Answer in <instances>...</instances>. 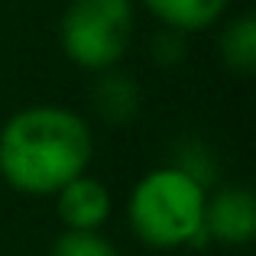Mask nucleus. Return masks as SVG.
Listing matches in <instances>:
<instances>
[{
  "label": "nucleus",
  "instance_id": "3",
  "mask_svg": "<svg viewBox=\"0 0 256 256\" xmlns=\"http://www.w3.org/2000/svg\"><path fill=\"white\" fill-rule=\"evenodd\" d=\"M136 30V0H68L58 20V46L82 72H107L126 58Z\"/></svg>",
  "mask_w": 256,
  "mask_h": 256
},
{
  "label": "nucleus",
  "instance_id": "11",
  "mask_svg": "<svg viewBox=\"0 0 256 256\" xmlns=\"http://www.w3.org/2000/svg\"><path fill=\"white\" fill-rule=\"evenodd\" d=\"M150 56L156 58L162 68H172L185 58V36L182 32H172V30H162L156 36V42L150 46Z\"/></svg>",
  "mask_w": 256,
  "mask_h": 256
},
{
  "label": "nucleus",
  "instance_id": "9",
  "mask_svg": "<svg viewBox=\"0 0 256 256\" xmlns=\"http://www.w3.org/2000/svg\"><path fill=\"white\" fill-rule=\"evenodd\" d=\"M49 256H120V250L100 230H62L52 240Z\"/></svg>",
  "mask_w": 256,
  "mask_h": 256
},
{
  "label": "nucleus",
  "instance_id": "1",
  "mask_svg": "<svg viewBox=\"0 0 256 256\" xmlns=\"http://www.w3.org/2000/svg\"><path fill=\"white\" fill-rule=\"evenodd\" d=\"M94 130L62 104H30L0 126V178L26 198H49L65 182L88 172Z\"/></svg>",
  "mask_w": 256,
  "mask_h": 256
},
{
  "label": "nucleus",
  "instance_id": "5",
  "mask_svg": "<svg viewBox=\"0 0 256 256\" xmlns=\"http://www.w3.org/2000/svg\"><path fill=\"white\" fill-rule=\"evenodd\" d=\"M56 214L65 230H100L114 214V194L94 175H75L56 194Z\"/></svg>",
  "mask_w": 256,
  "mask_h": 256
},
{
  "label": "nucleus",
  "instance_id": "2",
  "mask_svg": "<svg viewBox=\"0 0 256 256\" xmlns=\"http://www.w3.org/2000/svg\"><path fill=\"white\" fill-rule=\"evenodd\" d=\"M208 188L178 166H156L136 178L126 201V224L150 250L201 246L204 237Z\"/></svg>",
  "mask_w": 256,
  "mask_h": 256
},
{
  "label": "nucleus",
  "instance_id": "8",
  "mask_svg": "<svg viewBox=\"0 0 256 256\" xmlns=\"http://www.w3.org/2000/svg\"><path fill=\"white\" fill-rule=\"evenodd\" d=\"M218 52L227 72L240 78H250L256 72V16L253 13H240L220 30Z\"/></svg>",
  "mask_w": 256,
  "mask_h": 256
},
{
  "label": "nucleus",
  "instance_id": "10",
  "mask_svg": "<svg viewBox=\"0 0 256 256\" xmlns=\"http://www.w3.org/2000/svg\"><path fill=\"white\" fill-rule=\"evenodd\" d=\"M172 166H178L182 172L198 178L204 188L218 178V156H214V150L208 143H201V140H182V143L175 146Z\"/></svg>",
  "mask_w": 256,
  "mask_h": 256
},
{
  "label": "nucleus",
  "instance_id": "4",
  "mask_svg": "<svg viewBox=\"0 0 256 256\" xmlns=\"http://www.w3.org/2000/svg\"><path fill=\"white\" fill-rule=\"evenodd\" d=\"M204 237L220 246H246L256 237V194L246 185H224L204 201Z\"/></svg>",
  "mask_w": 256,
  "mask_h": 256
},
{
  "label": "nucleus",
  "instance_id": "7",
  "mask_svg": "<svg viewBox=\"0 0 256 256\" xmlns=\"http://www.w3.org/2000/svg\"><path fill=\"white\" fill-rule=\"evenodd\" d=\"M162 30L182 32H204L218 26L230 10V0H136Z\"/></svg>",
  "mask_w": 256,
  "mask_h": 256
},
{
  "label": "nucleus",
  "instance_id": "6",
  "mask_svg": "<svg viewBox=\"0 0 256 256\" xmlns=\"http://www.w3.org/2000/svg\"><path fill=\"white\" fill-rule=\"evenodd\" d=\"M140 104H143V91L133 75L120 72V65L94 75L91 107L104 126H130L140 114Z\"/></svg>",
  "mask_w": 256,
  "mask_h": 256
}]
</instances>
